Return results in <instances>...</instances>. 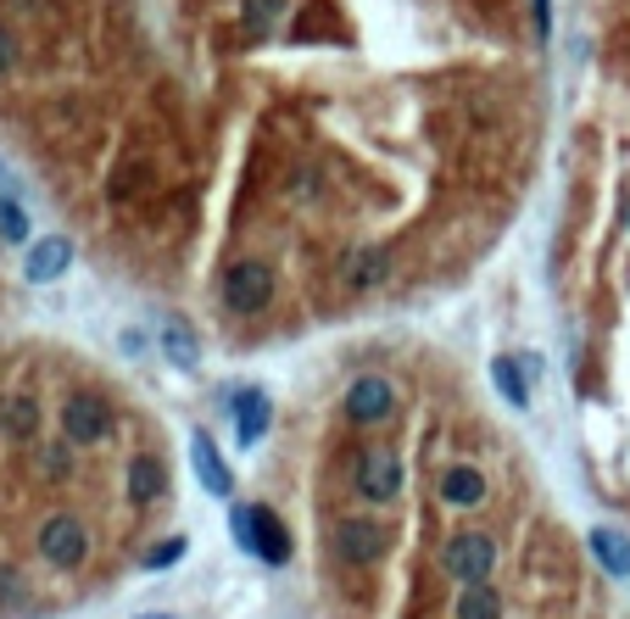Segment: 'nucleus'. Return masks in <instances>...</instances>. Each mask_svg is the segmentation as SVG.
<instances>
[{
    "label": "nucleus",
    "mask_w": 630,
    "mask_h": 619,
    "mask_svg": "<svg viewBox=\"0 0 630 619\" xmlns=\"http://www.w3.org/2000/svg\"><path fill=\"white\" fill-rule=\"evenodd\" d=\"M229 525H234V542L246 547L252 558H263L268 569H284L290 563V531H284V519L274 508H257V502H240L229 513Z\"/></svg>",
    "instance_id": "nucleus-1"
},
{
    "label": "nucleus",
    "mask_w": 630,
    "mask_h": 619,
    "mask_svg": "<svg viewBox=\"0 0 630 619\" xmlns=\"http://www.w3.org/2000/svg\"><path fill=\"white\" fill-rule=\"evenodd\" d=\"M218 296H223V307H229L234 318H257V313L274 302V274H268V263H257V257L229 263Z\"/></svg>",
    "instance_id": "nucleus-2"
},
{
    "label": "nucleus",
    "mask_w": 630,
    "mask_h": 619,
    "mask_svg": "<svg viewBox=\"0 0 630 619\" xmlns=\"http://www.w3.org/2000/svg\"><path fill=\"white\" fill-rule=\"evenodd\" d=\"M441 569L458 581V586H486L492 569H497V542L486 531H458L447 547H441Z\"/></svg>",
    "instance_id": "nucleus-3"
},
{
    "label": "nucleus",
    "mask_w": 630,
    "mask_h": 619,
    "mask_svg": "<svg viewBox=\"0 0 630 619\" xmlns=\"http://www.w3.org/2000/svg\"><path fill=\"white\" fill-rule=\"evenodd\" d=\"M385 547H391L385 525H374V519H363V513L341 519V525L329 531V553L341 563H374V558H385Z\"/></svg>",
    "instance_id": "nucleus-4"
},
{
    "label": "nucleus",
    "mask_w": 630,
    "mask_h": 619,
    "mask_svg": "<svg viewBox=\"0 0 630 619\" xmlns=\"http://www.w3.org/2000/svg\"><path fill=\"white\" fill-rule=\"evenodd\" d=\"M62 430L73 447H95V441H107L112 436V408L101 397H89V391H73L62 402Z\"/></svg>",
    "instance_id": "nucleus-5"
},
{
    "label": "nucleus",
    "mask_w": 630,
    "mask_h": 619,
    "mask_svg": "<svg viewBox=\"0 0 630 619\" xmlns=\"http://www.w3.org/2000/svg\"><path fill=\"white\" fill-rule=\"evenodd\" d=\"M402 486H408V469H402L397 452H368V458L358 463V491H363L368 502H397Z\"/></svg>",
    "instance_id": "nucleus-6"
},
{
    "label": "nucleus",
    "mask_w": 630,
    "mask_h": 619,
    "mask_svg": "<svg viewBox=\"0 0 630 619\" xmlns=\"http://www.w3.org/2000/svg\"><path fill=\"white\" fill-rule=\"evenodd\" d=\"M39 553L51 558L57 569H73V563L89 553V536H84V525H78L73 513H51V519L39 525Z\"/></svg>",
    "instance_id": "nucleus-7"
},
{
    "label": "nucleus",
    "mask_w": 630,
    "mask_h": 619,
    "mask_svg": "<svg viewBox=\"0 0 630 619\" xmlns=\"http://www.w3.org/2000/svg\"><path fill=\"white\" fill-rule=\"evenodd\" d=\"M229 413H234L240 447H257V441L268 436L274 408H268V391H263V386H234V391H229Z\"/></svg>",
    "instance_id": "nucleus-8"
},
{
    "label": "nucleus",
    "mask_w": 630,
    "mask_h": 619,
    "mask_svg": "<svg viewBox=\"0 0 630 619\" xmlns=\"http://www.w3.org/2000/svg\"><path fill=\"white\" fill-rule=\"evenodd\" d=\"M397 408V391H391V379H379V374H363L347 386V413L352 424H379L385 413Z\"/></svg>",
    "instance_id": "nucleus-9"
},
{
    "label": "nucleus",
    "mask_w": 630,
    "mask_h": 619,
    "mask_svg": "<svg viewBox=\"0 0 630 619\" xmlns=\"http://www.w3.org/2000/svg\"><path fill=\"white\" fill-rule=\"evenodd\" d=\"M190 463H196V481L213 497H234V474L223 469V458H218V447H213L207 430H190Z\"/></svg>",
    "instance_id": "nucleus-10"
},
{
    "label": "nucleus",
    "mask_w": 630,
    "mask_h": 619,
    "mask_svg": "<svg viewBox=\"0 0 630 619\" xmlns=\"http://www.w3.org/2000/svg\"><path fill=\"white\" fill-rule=\"evenodd\" d=\"M385 274H391V252H385V246H352L347 263H341V284H347V291H374Z\"/></svg>",
    "instance_id": "nucleus-11"
},
{
    "label": "nucleus",
    "mask_w": 630,
    "mask_h": 619,
    "mask_svg": "<svg viewBox=\"0 0 630 619\" xmlns=\"http://www.w3.org/2000/svg\"><path fill=\"white\" fill-rule=\"evenodd\" d=\"M68 263H73V241H68V234H45V241H34V246H28L23 274H28L34 284H45V279L68 274Z\"/></svg>",
    "instance_id": "nucleus-12"
},
{
    "label": "nucleus",
    "mask_w": 630,
    "mask_h": 619,
    "mask_svg": "<svg viewBox=\"0 0 630 619\" xmlns=\"http://www.w3.org/2000/svg\"><path fill=\"white\" fill-rule=\"evenodd\" d=\"M435 491H441L447 508H474V502H486V474L469 469V463H452V469H441Z\"/></svg>",
    "instance_id": "nucleus-13"
},
{
    "label": "nucleus",
    "mask_w": 630,
    "mask_h": 619,
    "mask_svg": "<svg viewBox=\"0 0 630 619\" xmlns=\"http://www.w3.org/2000/svg\"><path fill=\"white\" fill-rule=\"evenodd\" d=\"M586 547H592V558L608 569L614 581H630V536H619V531L597 525V531L586 536Z\"/></svg>",
    "instance_id": "nucleus-14"
},
{
    "label": "nucleus",
    "mask_w": 630,
    "mask_h": 619,
    "mask_svg": "<svg viewBox=\"0 0 630 619\" xmlns=\"http://www.w3.org/2000/svg\"><path fill=\"white\" fill-rule=\"evenodd\" d=\"M492 379H497V391H502V402L508 408H530V374H524V363L513 357V352H502V357H492Z\"/></svg>",
    "instance_id": "nucleus-15"
},
{
    "label": "nucleus",
    "mask_w": 630,
    "mask_h": 619,
    "mask_svg": "<svg viewBox=\"0 0 630 619\" xmlns=\"http://www.w3.org/2000/svg\"><path fill=\"white\" fill-rule=\"evenodd\" d=\"M0 430H7L12 441H28V436L39 430V402H34V397H23V391L0 397Z\"/></svg>",
    "instance_id": "nucleus-16"
},
{
    "label": "nucleus",
    "mask_w": 630,
    "mask_h": 619,
    "mask_svg": "<svg viewBox=\"0 0 630 619\" xmlns=\"http://www.w3.org/2000/svg\"><path fill=\"white\" fill-rule=\"evenodd\" d=\"M162 352L173 368H196L202 363V341H196V329H190L184 318H168L162 324Z\"/></svg>",
    "instance_id": "nucleus-17"
},
{
    "label": "nucleus",
    "mask_w": 630,
    "mask_h": 619,
    "mask_svg": "<svg viewBox=\"0 0 630 619\" xmlns=\"http://www.w3.org/2000/svg\"><path fill=\"white\" fill-rule=\"evenodd\" d=\"M162 491H168V469L157 458H134L129 463V497L134 502H157Z\"/></svg>",
    "instance_id": "nucleus-18"
},
{
    "label": "nucleus",
    "mask_w": 630,
    "mask_h": 619,
    "mask_svg": "<svg viewBox=\"0 0 630 619\" xmlns=\"http://www.w3.org/2000/svg\"><path fill=\"white\" fill-rule=\"evenodd\" d=\"M452 614L458 619H502V597H497V586H463Z\"/></svg>",
    "instance_id": "nucleus-19"
},
{
    "label": "nucleus",
    "mask_w": 630,
    "mask_h": 619,
    "mask_svg": "<svg viewBox=\"0 0 630 619\" xmlns=\"http://www.w3.org/2000/svg\"><path fill=\"white\" fill-rule=\"evenodd\" d=\"M284 17V0H246L240 7V23H246V39H263L274 34V23Z\"/></svg>",
    "instance_id": "nucleus-20"
},
{
    "label": "nucleus",
    "mask_w": 630,
    "mask_h": 619,
    "mask_svg": "<svg viewBox=\"0 0 630 619\" xmlns=\"http://www.w3.org/2000/svg\"><path fill=\"white\" fill-rule=\"evenodd\" d=\"M0 241H7V246H28V213L12 196H0Z\"/></svg>",
    "instance_id": "nucleus-21"
},
{
    "label": "nucleus",
    "mask_w": 630,
    "mask_h": 619,
    "mask_svg": "<svg viewBox=\"0 0 630 619\" xmlns=\"http://www.w3.org/2000/svg\"><path fill=\"white\" fill-rule=\"evenodd\" d=\"M184 553H190V542H184V536H173V542L152 547V558H145V569H173V563H179Z\"/></svg>",
    "instance_id": "nucleus-22"
},
{
    "label": "nucleus",
    "mask_w": 630,
    "mask_h": 619,
    "mask_svg": "<svg viewBox=\"0 0 630 619\" xmlns=\"http://www.w3.org/2000/svg\"><path fill=\"white\" fill-rule=\"evenodd\" d=\"M530 17H536V34H553V0H530Z\"/></svg>",
    "instance_id": "nucleus-23"
},
{
    "label": "nucleus",
    "mask_w": 630,
    "mask_h": 619,
    "mask_svg": "<svg viewBox=\"0 0 630 619\" xmlns=\"http://www.w3.org/2000/svg\"><path fill=\"white\" fill-rule=\"evenodd\" d=\"M23 592V581L12 575V569H0V597H17Z\"/></svg>",
    "instance_id": "nucleus-24"
},
{
    "label": "nucleus",
    "mask_w": 630,
    "mask_h": 619,
    "mask_svg": "<svg viewBox=\"0 0 630 619\" xmlns=\"http://www.w3.org/2000/svg\"><path fill=\"white\" fill-rule=\"evenodd\" d=\"M123 352H129V357H140V352H145V336H140V329H129V336H123Z\"/></svg>",
    "instance_id": "nucleus-25"
},
{
    "label": "nucleus",
    "mask_w": 630,
    "mask_h": 619,
    "mask_svg": "<svg viewBox=\"0 0 630 619\" xmlns=\"http://www.w3.org/2000/svg\"><path fill=\"white\" fill-rule=\"evenodd\" d=\"M7 68H12V34L0 28V73H7Z\"/></svg>",
    "instance_id": "nucleus-26"
},
{
    "label": "nucleus",
    "mask_w": 630,
    "mask_h": 619,
    "mask_svg": "<svg viewBox=\"0 0 630 619\" xmlns=\"http://www.w3.org/2000/svg\"><path fill=\"white\" fill-rule=\"evenodd\" d=\"M12 184H17V179H12V168L0 162V196H12Z\"/></svg>",
    "instance_id": "nucleus-27"
},
{
    "label": "nucleus",
    "mask_w": 630,
    "mask_h": 619,
    "mask_svg": "<svg viewBox=\"0 0 630 619\" xmlns=\"http://www.w3.org/2000/svg\"><path fill=\"white\" fill-rule=\"evenodd\" d=\"M134 619H179V614H134Z\"/></svg>",
    "instance_id": "nucleus-28"
}]
</instances>
